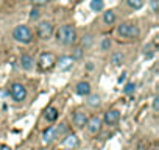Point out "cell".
I'll use <instances>...</instances> for the list:
<instances>
[{
    "mask_svg": "<svg viewBox=\"0 0 159 150\" xmlns=\"http://www.w3.org/2000/svg\"><path fill=\"white\" fill-rule=\"evenodd\" d=\"M125 80H126V73H122L120 77H119V80H117V82H119V83H123Z\"/></svg>",
    "mask_w": 159,
    "mask_h": 150,
    "instance_id": "28",
    "label": "cell"
},
{
    "mask_svg": "<svg viewBox=\"0 0 159 150\" xmlns=\"http://www.w3.org/2000/svg\"><path fill=\"white\" fill-rule=\"evenodd\" d=\"M39 67L42 69V70H47V69H52L53 66H55V63H56V59H55V56L52 55V53H42L41 56H39Z\"/></svg>",
    "mask_w": 159,
    "mask_h": 150,
    "instance_id": "6",
    "label": "cell"
},
{
    "mask_svg": "<svg viewBox=\"0 0 159 150\" xmlns=\"http://www.w3.org/2000/svg\"><path fill=\"white\" fill-rule=\"evenodd\" d=\"M62 144H64L67 148H72V150H73V148L78 145V138H76L75 134H69V136L64 139V142H62Z\"/></svg>",
    "mask_w": 159,
    "mask_h": 150,
    "instance_id": "15",
    "label": "cell"
},
{
    "mask_svg": "<svg viewBox=\"0 0 159 150\" xmlns=\"http://www.w3.org/2000/svg\"><path fill=\"white\" fill-rule=\"evenodd\" d=\"M10 96L13 97L14 102H24L27 99V89L20 83H13L10 86Z\"/></svg>",
    "mask_w": 159,
    "mask_h": 150,
    "instance_id": "4",
    "label": "cell"
},
{
    "mask_svg": "<svg viewBox=\"0 0 159 150\" xmlns=\"http://www.w3.org/2000/svg\"><path fill=\"white\" fill-rule=\"evenodd\" d=\"M31 2H33L34 5H45L48 0H31Z\"/></svg>",
    "mask_w": 159,
    "mask_h": 150,
    "instance_id": "27",
    "label": "cell"
},
{
    "mask_svg": "<svg viewBox=\"0 0 159 150\" xmlns=\"http://www.w3.org/2000/svg\"><path fill=\"white\" fill-rule=\"evenodd\" d=\"M86 127H88L89 133L95 134V133H98V131H100V128H102V119H100L98 116H92L91 119H88Z\"/></svg>",
    "mask_w": 159,
    "mask_h": 150,
    "instance_id": "7",
    "label": "cell"
},
{
    "mask_svg": "<svg viewBox=\"0 0 159 150\" xmlns=\"http://www.w3.org/2000/svg\"><path fill=\"white\" fill-rule=\"evenodd\" d=\"M120 119V111L119 110H109L105 113V124L106 125H116Z\"/></svg>",
    "mask_w": 159,
    "mask_h": 150,
    "instance_id": "8",
    "label": "cell"
},
{
    "mask_svg": "<svg viewBox=\"0 0 159 150\" xmlns=\"http://www.w3.org/2000/svg\"><path fill=\"white\" fill-rule=\"evenodd\" d=\"M80 56H81V49L76 47V49H75V52H73V56H72V58L75 59V58H80Z\"/></svg>",
    "mask_w": 159,
    "mask_h": 150,
    "instance_id": "26",
    "label": "cell"
},
{
    "mask_svg": "<svg viewBox=\"0 0 159 150\" xmlns=\"http://www.w3.org/2000/svg\"><path fill=\"white\" fill-rule=\"evenodd\" d=\"M56 138H58V133H56V128H55V127H48V128L44 130V133H42V141H44V144H52Z\"/></svg>",
    "mask_w": 159,
    "mask_h": 150,
    "instance_id": "11",
    "label": "cell"
},
{
    "mask_svg": "<svg viewBox=\"0 0 159 150\" xmlns=\"http://www.w3.org/2000/svg\"><path fill=\"white\" fill-rule=\"evenodd\" d=\"M72 120H73V125H75L76 128H83V127H86V124H88V116H86L83 111H76V113L73 114Z\"/></svg>",
    "mask_w": 159,
    "mask_h": 150,
    "instance_id": "9",
    "label": "cell"
},
{
    "mask_svg": "<svg viewBox=\"0 0 159 150\" xmlns=\"http://www.w3.org/2000/svg\"><path fill=\"white\" fill-rule=\"evenodd\" d=\"M56 39L64 45H72L76 42V31L72 25H62L56 31Z\"/></svg>",
    "mask_w": 159,
    "mask_h": 150,
    "instance_id": "1",
    "label": "cell"
},
{
    "mask_svg": "<svg viewBox=\"0 0 159 150\" xmlns=\"http://www.w3.org/2000/svg\"><path fill=\"white\" fill-rule=\"evenodd\" d=\"M111 47V41L109 39H103V42H102V49L103 50H108Z\"/></svg>",
    "mask_w": 159,
    "mask_h": 150,
    "instance_id": "23",
    "label": "cell"
},
{
    "mask_svg": "<svg viewBox=\"0 0 159 150\" xmlns=\"http://www.w3.org/2000/svg\"><path fill=\"white\" fill-rule=\"evenodd\" d=\"M150 150H159V148H157V147H153V148H150Z\"/></svg>",
    "mask_w": 159,
    "mask_h": 150,
    "instance_id": "30",
    "label": "cell"
},
{
    "mask_svg": "<svg viewBox=\"0 0 159 150\" xmlns=\"http://www.w3.org/2000/svg\"><path fill=\"white\" fill-rule=\"evenodd\" d=\"M44 117H45L48 122H55V120L58 119V110H56L55 106L47 108V110H45V113H44Z\"/></svg>",
    "mask_w": 159,
    "mask_h": 150,
    "instance_id": "14",
    "label": "cell"
},
{
    "mask_svg": "<svg viewBox=\"0 0 159 150\" xmlns=\"http://www.w3.org/2000/svg\"><path fill=\"white\" fill-rule=\"evenodd\" d=\"M117 31H119V35H120L122 38H128V39H134V38L139 36V28H137V25L128 24V22L119 25Z\"/></svg>",
    "mask_w": 159,
    "mask_h": 150,
    "instance_id": "3",
    "label": "cell"
},
{
    "mask_svg": "<svg viewBox=\"0 0 159 150\" xmlns=\"http://www.w3.org/2000/svg\"><path fill=\"white\" fill-rule=\"evenodd\" d=\"M36 33L41 39H48L53 33V25L50 22H41L36 28Z\"/></svg>",
    "mask_w": 159,
    "mask_h": 150,
    "instance_id": "5",
    "label": "cell"
},
{
    "mask_svg": "<svg viewBox=\"0 0 159 150\" xmlns=\"http://www.w3.org/2000/svg\"><path fill=\"white\" fill-rule=\"evenodd\" d=\"M134 89H136V85L134 83H126L125 88H123V92L125 94H131V92H134Z\"/></svg>",
    "mask_w": 159,
    "mask_h": 150,
    "instance_id": "21",
    "label": "cell"
},
{
    "mask_svg": "<svg viewBox=\"0 0 159 150\" xmlns=\"http://www.w3.org/2000/svg\"><path fill=\"white\" fill-rule=\"evenodd\" d=\"M153 110L157 113L159 111V97H154L153 99Z\"/></svg>",
    "mask_w": 159,
    "mask_h": 150,
    "instance_id": "24",
    "label": "cell"
},
{
    "mask_svg": "<svg viewBox=\"0 0 159 150\" xmlns=\"http://www.w3.org/2000/svg\"><path fill=\"white\" fill-rule=\"evenodd\" d=\"M103 22L106 24V25H112L114 22H116V14H114V11H106L105 14H103Z\"/></svg>",
    "mask_w": 159,
    "mask_h": 150,
    "instance_id": "17",
    "label": "cell"
},
{
    "mask_svg": "<svg viewBox=\"0 0 159 150\" xmlns=\"http://www.w3.org/2000/svg\"><path fill=\"white\" fill-rule=\"evenodd\" d=\"M75 91H76V94L78 96H89L91 94V85L88 83V82H80L78 85H76V88H75Z\"/></svg>",
    "mask_w": 159,
    "mask_h": 150,
    "instance_id": "12",
    "label": "cell"
},
{
    "mask_svg": "<svg viewBox=\"0 0 159 150\" xmlns=\"http://www.w3.org/2000/svg\"><path fill=\"white\" fill-rule=\"evenodd\" d=\"M0 150H11V147H10V145H5V144H2V145H0Z\"/></svg>",
    "mask_w": 159,
    "mask_h": 150,
    "instance_id": "29",
    "label": "cell"
},
{
    "mask_svg": "<svg viewBox=\"0 0 159 150\" xmlns=\"http://www.w3.org/2000/svg\"><path fill=\"white\" fill-rule=\"evenodd\" d=\"M123 61H125L123 53H114V55H112V58H111V63H112V66H116V67L122 66V64H123Z\"/></svg>",
    "mask_w": 159,
    "mask_h": 150,
    "instance_id": "18",
    "label": "cell"
},
{
    "mask_svg": "<svg viewBox=\"0 0 159 150\" xmlns=\"http://www.w3.org/2000/svg\"><path fill=\"white\" fill-rule=\"evenodd\" d=\"M20 66H22V69H25V70H31L33 66H34V59H33L30 55H22V56H20Z\"/></svg>",
    "mask_w": 159,
    "mask_h": 150,
    "instance_id": "13",
    "label": "cell"
},
{
    "mask_svg": "<svg viewBox=\"0 0 159 150\" xmlns=\"http://www.w3.org/2000/svg\"><path fill=\"white\" fill-rule=\"evenodd\" d=\"M126 5L133 10H140L143 7V0H126Z\"/></svg>",
    "mask_w": 159,
    "mask_h": 150,
    "instance_id": "20",
    "label": "cell"
},
{
    "mask_svg": "<svg viewBox=\"0 0 159 150\" xmlns=\"http://www.w3.org/2000/svg\"><path fill=\"white\" fill-rule=\"evenodd\" d=\"M88 105L92 106V108L98 106V105H100V97H98L97 94H89V96H88Z\"/></svg>",
    "mask_w": 159,
    "mask_h": 150,
    "instance_id": "19",
    "label": "cell"
},
{
    "mask_svg": "<svg viewBox=\"0 0 159 150\" xmlns=\"http://www.w3.org/2000/svg\"><path fill=\"white\" fill-rule=\"evenodd\" d=\"M89 7H91V10H92V11L100 13V11H103V10H105V2H103V0H91Z\"/></svg>",
    "mask_w": 159,
    "mask_h": 150,
    "instance_id": "16",
    "label": "cell"
},
{
    "mask_svg": "<svg viewBox=\"0 0 159 150\" xmlns=\"http://www.w3.org/2000/svg\"><path fill=\"white\" fill-rule=\"evenodd\" d=\"M30 17H31V19H38V17H39V11H38L36 8H33L31 13H30Z\"/></svg>",
    "mask_w": 159,
    "mask_h": 150,
    "instance_id": "25",
    "label": "cell"
},
{
    "mask_svg": "<svg viewBox=\"0 0 159 150\" xmlns=\"http://www.w3.org/2000/svg\"><path fill=\"white\" fill-rule=\"evenodd\" d=\"M66 150H72V148H66Z\"/></svg>",
    "mask_w": 159,
    "mask_h": 150,
    "instance_id": "31",
    "label": "cell"
},
{
    "mask_svg": "<svg viewBox=\"0 0 159 150\" xmlns=\"http://www.w3.org/2000/svg\"><path fill=\"white\" fill-rule=\"evenodd\" d=\"M13 38L17 41V42H22V44H30L33 41V33L31 30L27 27V25H17L13 31Z\"/></svg>",
    "mask_w": 159,
    "mask_h": 150,
    "instance_id": "2",
    "label": "cell"
},
{
    "mask_svg": "<svg viewBox=\"0 0 159 150\" xmlns=\"http://www.w3.org/2000/svg\"><path fill=\"white\" fill-rule=\"evenodd\" d=\"M73 61H75V59H73L72 56H61V58L56 61V64H58L59 70L66 72V70L72 69V66H73Z\"/></svg>",
    "mask_w": 159,
    "mask_h": 150,
    "instance_id": "10",
    "label": "cell"
},
{
    "mask_svg": "<svg viewBox=\"0 0 159 150\" xmlns=\"http://www.w3.org/2000/svg\"><path fill=\"white\" fill-rule=\"evenodd\" d=\"M151 10H153V13L159 11V0H151Z\"/></svg>",
    "mask_w": 159,
    "mask_h": 150,
    "instance_id": "22",
    "label": "cell"
}]
</instances>
